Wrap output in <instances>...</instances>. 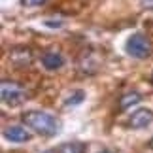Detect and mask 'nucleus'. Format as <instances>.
<instances>
[{"label": "nucleus", "mask_w": 153, "mask_h": 153, "mask_svg": "<svg viewBox=\"0 0 153 153\" xmlns=\"http://www.w3.org/2000/svg\"><path fill=\"white\" fill-rule=\"evenodd\" d=\"M85 100V93L83 91H76V93H72L68 98H66V106H76V104H79V102H83Z\"/></svg>", "instance_id": "9d476101"}, {"label": "nucleus", "mask_w": 153, "mask_h": 153, "mask_svg": "<svg viewBox=\"0 0 153 153\" xmlns=\"http://www.w3.org/2000/svg\"><path fill=\"white\" fill-rule=\"evenodd\" d=\"M100 153H115V151H110V149H104V151H100Z\"/></svg>", "instance_id": "ddd939ff"}, {"label": "nucleus", "mask_w": 153, "mask_h": 153, "mask_svg": "<svg viewBox=\"0 0 153 153\" xmlns=\"http://www.w3.org/2000/svg\"><path fill=\"white\" fill-rule=\"evenodd\" d=\"M125 49H127L128 55L134 57V59H146V57L151 55L153 44H151L149 36H146V34H142V32H136V34H132V36L127 40Z\"/></svg>", "instance_id": "7ed1b4c3"}, {"label": "nucleus", "mask_w": 153, "mask_h": 153, "mask_svg": "<svg viewBox=\"0 0 153 153\" xmlns=\"http://www.w3.org/2000/svg\"><path fill=\"white\" fill-rule=\"evenodd\" d=\"M48 0H21V4L23 6H28V8H34V6H42L45 4Z\"/></svg>", "instance_id": "9b49d317"}, {"label": "nucleus", "mask_w": 153, "mask_h": 153, "mask_svg": "<svg viewBox=\"0 0 153 153\" xmlns=\"http://www.w3.org/2000/svg\"><path fill=\"white\" fill-rule=\"evenodd\" d=\"M151 83H153V76H151Z\"/></svg>", "instance_id": "2eb2a0df"}, {"label": "nucleus", "mask_w": 153, "mask_h": 153, "mask_svg": "<svg viewBox=\"0 0 153 153\" xmlns=\"http://www.w3.org/2000/svg\"><path fill=\"white\" fill-rule=\"evenodd\" d=\"M142 6L148 10H153V0H142Z\"/></svg>", "instance_id": "f8f14e48"}, {"label": "nucleus", "mask_w": 153, "mask_h": 153, "mask_svg": "<svg viewBox=\"0 0 153 153\" xmlns=\"http://www.w3.org/2000/svg\"><path fill=\"white\" fill-rule=\"evenodd\" d=\"M64 64V57L61 51L57 49H51V51H45L42 55V66L45 70H59Z\"/></svg>", "instance_id": "0eeeda50"}, {"label": "nucleus", "mask_w": 153, "mask_h": 153, "mask_svg": "<svg viewBox=\"0 0 153 153\" xmlns=\"http://www.w3.org/2000/svg\"><path fill=\"white\" fill-rule=\"evenodd\" d=\"M34 61V53L30 48H13L10 51V62L17 68L28 66Z\"/></svg>", "instance_id": "20e7f679"}, {"label": "nucleus", "mask_w": 153, "mask_h": 153, "mask_svg": "<svg viewBox=\"0 0 153 153\" xmlns=\"http://www.w3.org/2000/svg\"><path fill=\"white\" fill-rule=\"evenodd\" d=\"M0 95H2V102L6 106H10V108L21 106L28 97L25 87H21L19 83H15V81H8V79H4L2 85H0Z\"/></svg>", "instance_id": "f03ea898"}, {"label": "nucleus", "mask_w": 153, "mask_h": 153, "mask_svg": "<svg viewBox=\"0 0 153 153\" xmlns=\"http://www.w3.org/2000/svg\"><path fill=\"white\" fill-rule=\"evenodd\" d=\"M151 123H153V111L149 108H140L128 117V127L132 128H144L149 127Z\"/></svg>", "instance_id": "39448f33"}, {"label": "nucleus", "mask_w": 153, "mask_h": 153, "mask_svg": "<svg viewBox=\"0 0 153 153\" xmlns=\"http://www.w3.org/2000/svg\"><path fill=\"white\" fill-rule=\"evenodd\" d=\"M59 153H87L85 142H66L59 148Z\"/></svg>", "instance_id": "1a4fd4ad"}, {"label": "nucleus", "mask_w": 153, "mask_h": 153, "mask_svg": "<svg viewBox=\"0 0 153 153\" xmlns=\"http://www.w3.org/2000/svg\"><path fill=\"white\" fill-rule=\"evenodd\" d=\"M44 153H59V151H53V149H48V151H44Z\"/></svg>", "instance_id": "4468645a"}, {"label": "nucleus", "mask_w": 153, "mask_h": 153, "mask_svg": "<svg viewBox=\"0 0 153 153\" xmlns=\"http://www.w3.org/2000/svg\"><path fill=\"white\" fill-rule=\"evenodd\" d=\"M140 100H142V95L136 91H131V93H125V95H121L119 98V110H128L131 106L138 104Z\"/></svg>", "instance_id": "6e6552de"}, {"label": "nucleus", "mask_w": 153, "mask_h": 153, "mask_svg": "<svg viewBox=\"0 0 153 153\" xmlns=\"http://www.w3.org/2000/svg\"><path fill=\"white\" fill-rule=\"evenodd\" d=\"M21 121L28 128H32L40 136H55L59 132V121L48 111L42 110H28L21 115Z\"/></svg>", "instance_id": "f257e3e1"}, {"label": "nucleus", "mask_w": 153, "mask_h": 153, "mask_svg": "<svg viewBox=\"0 0 153 153\" xmlns=\"http://www.w3.org/2000/svg\"><path fill=\"white\" fill-rule=\"evenodd\" d=\"M4 138L8 140V142H13V144H23V142H28V140H30V132H28L25 127L13 125V127L4 128Z\"/></svg>", "instance_id": "423d86ee"}]
</instances>
